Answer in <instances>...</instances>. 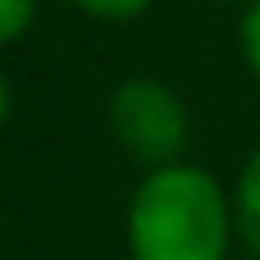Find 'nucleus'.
Wrapping results in <instances>:
<instances>
[{"label": "nucleus", "mask_w": 260, "mask_h": 260, "mask_svg": "<svg viewBox=\"0 0 260 260\" xmlns=\"http://www.w3.org/2000/svg\"><path fill=\"white\" fill-rule=\"evenodd\" d=\"M105 114H110L114 142L137 165L160 169V165L187 160L183 151H187V137H192V110H187L183 91L169 87L165 78H155V73L123 78L110 91Z\"/></svg>", "instance_id": "2"}, {"label": "nucleus", "mask_w": 260, "mask_h": 260, "mask_svg": "<svg viewBox=\"0 0 260 260\" xmlns=\"http://www.w3.org/2000/svg\"><path fill=\"white\" fill-rule=\"evenodd\" d=\"M73 9H82L87 18H96V23H133V18H142L155 0H69Z\"/></svg>", "instance_id": "4"}, {"label": "nucleus", "mask_w": 260, "mask_h": 260, "mask_svg": "<svg viewBox=\"0 0 260 260\" xmlns=\"http://www.w3.org/2000/svg\"><path fill=\"white\" fill-rule=\"evenodd\" d=\"M215 5H233V0H215Z\"/></svg>", "instance_id": "8"}, {"label": "nucleus", "mask_w": 260, "mask_h": 260, "mask_svg": "<svg viewBox=\"0 0 260 260\" xmlns=\"http://www.w3.org/2000/svg\"><path fill=\"white\" fill-rule=\"evenodd\" d=\"M233 242V192L197 160L146 169L128 197V260H229Z\"/></svg>", "instance_id": "1"}, {"label": "nucleus", "mask_w": 260, "mask_h": 260, "mask_svg": "<svg viewBox=\"0 0 260 260\" xmlns=\"http://www.w3.org/2000/svg\"><path fill=\"white\" fill-rule=\"evenodd\" d=\"M9 110H14V91H9V78L0 73V128L9 123Z\"/></svg>", "instance_id": "7"}, {"label": "nucleus", "mask_w": 260, "mask_h": 260, "mask_svg": "<svg viewBox=\"0 0 260 260\" xmlns=\"http://www.w3.org/2000/svg\"><path fill=\"white\" fill-rule=\"evenodd\" d=\"M41 0H0V46H14L32 32Z\"/></svg>", "instance_id": "5"}, {"label": "nucleus", "mask_w": 260, "mask_h": 260, "mask_svg": "<svg viewBox=\"0 0 260 260\" xmlns=\"http://www.w3.org/2000/svg\"><path fill=\"white\" fill-rule=\"evenodd\" d=\"M233 219H238V242L260 260V146L242 160L233 178Z\"/></svg>", "instance_id": "3"}, {"label": "nucleus", "mask_w": 260, "mask_h": 260, "mask_svg": "<svg viewBox=\"0 0 260 260\" xmlns=\"http://www.w3.org/2000/svg\"><path fill=\"white\" fill-rule=\"evenodd\" d=\"M238 50H242L247 73L260 82V0H247V5H242V18H238Z\"/></svg>", "instance_id": "6"}]
</instances>
